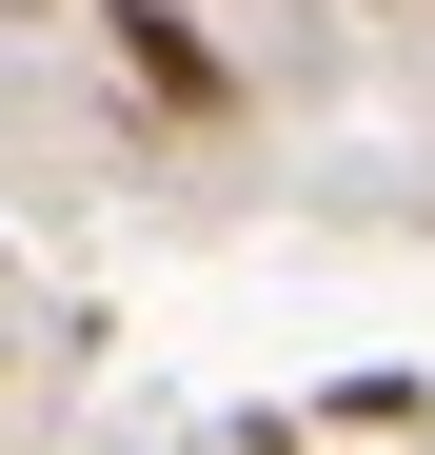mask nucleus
Here are the masks:
<instances>
[{
	"label": "nucleus",
	"mask_w": 435,
	"mask_h": 455,
	"mask_svg": "<svg viewBox=\"0 0 435 455\" xmlns=\"http://www.w3.org/2000/svg\"><path fill=\"white\" fill-rule=\"evenodd\" d=\"M218 455H317V416H238V435H218Z\"/></svg>",
	"instance_id": "obj_3"
},
{
	"label": "nucleus",
	"mask_w": 435,
	"mask_h": 455,
	"mask_svg": "<svg viewBox=\"0 0 435 455\" xmlns=\"http://www.w3.org/2000/svg\"><path fill=\"white\" fill-rule=\"evenodd\" d=\"M99 40H119V80L159 119H238V60L198 40V0H99Z\"/></svg>",
	"instance_id": "obj_1"
},
{
	"label": "nucleus",
	"mask_w": 435,
	"mask_h": 455,
	"mask_svg": "<svg viewBox=\"0 0 435 455\" xmlns=\"http://www.w3.org/2000/svg\"><path fill=\"white\" fill-rule=\"evenodd\" d=\"M317 435H435V376H336Z\"/></svg>",
	"instance_id": "obj_2"
}]
</instances>
